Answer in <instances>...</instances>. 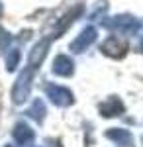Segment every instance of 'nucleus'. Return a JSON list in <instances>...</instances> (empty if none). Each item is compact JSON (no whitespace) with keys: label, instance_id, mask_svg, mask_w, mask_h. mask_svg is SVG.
<instances>
[]
</instances>
